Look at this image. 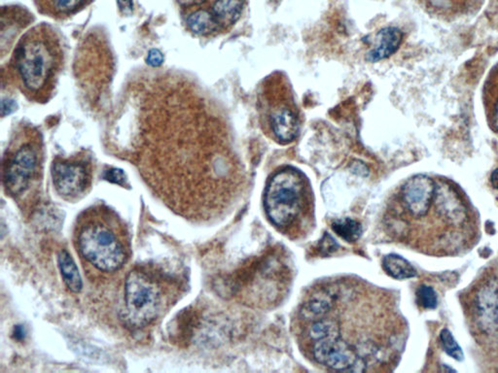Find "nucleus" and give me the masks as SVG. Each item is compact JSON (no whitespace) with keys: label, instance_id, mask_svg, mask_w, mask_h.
I'll return each instance as SVG.
<instances>
[{"label":"nucleus","instance_id":"5701e85b","mask_svg":"<svg viewBox=\"0 0 498 373\" xmlns=\"http://www.w3.org/2000/svg\"><path fill=\"white\" fill-rule=\"evenodd\" d=\"M417 300L418 304L425 309H434L438 305L436 291L431 287L420 286L417 291Z\"/></svg>","mask_w":498,"mask_h":373},{"label":"nucleus","instance_id":"f8f14e48","mask_svg":"<svg viewBox=\"0 0 498 373\" xmlns=\"http://www.w3.org/2000/svg\"><path fill=\"white\" fill-rule=\"evenodd\" d=\"M483 104L488 127L498 135V62L488 72L484 84Z\"/></svg>","mask_w":498,"mask_h":373},{"label":"nucleus","instance_id":"ddd939ff","mask_svg":"<svg viewBox=\"0 0 498 373\" xmlns=\"http://www.w3.org/2000/svg\"><path fill=\"white\" fill-rule=\"evenodd\" d=\"M336 295L330 289H322L315 291V295L304 303L300 310V316L304 320L315 321L328 313L335 302Z\"/></svg>","mask_w":498,"mask_h":373},{"label":"nucleus","instance_id":"b1692460","mask_svg":"<svg viewBox=\"0 0 498 373\" xmlns=\"http://www.w3.org/2000/svg\"><path fill=\"white\" fill-rule=\"evenodd\" d=\"M104 178L111 183L117 185L124 186L126 183V175L122 170L112 169L105 171Z\"/></svg>","mask_w":498,"mask_h":373},{"label":"nucleus","instance_id":"c85d7f7f","mask_svg":"<svg viewBox=\"0 0 498 373\" xmlns=\"http://www.w3.org/2000/svg\"><path fill=\"white\" fill-rule=\"evenodd\" d=\"M490 183H492L493 188L498 190V169L493 172L492 176H490Z\"/></svg>","mask_w":498,"mask_h":373},{"label":"nucleus","instance_id":"dca6fc26","mask_svg":"<svg viewBox=\"0 0 498 373\" xmlns=\"http://www.w3.org/2000/svg\"><path fill=\"white\" fill-rule=\"evenodd\" d=\"M245 0H215L212 12L221 29H228L237 22L242 15Z\"/></svg>","mask_w":498,"mask_h":373},{"label":"nucleus","instance_id":"9d476101","mask_svg":"<svg viewBox=\"0 0 498 373\" xmlns=\"http://www.w3.org/2000/svg\"><path fill=\"white\" fill-rule=\"evenodd\" d=\"M403 40V34L397 27H385L376 34V44L367 53L366 60L370 62H378L392 57L397 52Z\"/></svg>","mask_w":498,"mask_h":373},{"label":"nucleus","instance_id":"bb28decb","mask_svg":"<svg viewBox=\"0 0 498 373\" xmlns=\"http://www.w3.org/2000/svg\"><path fill=\"white\" fill-rule=\"evenodd\" d=\"M117 3H118L119 9L124 15H130V14L133 13V0H117Z\"/></svg>","mask_w":498,"mask_h":373},{"label":"nucleus","instance_id":"4be33fe9","mask_svg":"<svg viewBox=\"0 0 498 373\" xmlns=\"http://www.w3.org/2000/svg\"><path fill=\"white\" fill-rule=\"evenodd\" d=\"M440 341L444 351L457 361L464 360V355L462 347L458 345L450 330L444 328L440 333Z\"/></svg>","mask_w":498,"mask_h":373},{"label":"nucleus","instance_id":"6ab92c4d","mask_svg":"<svg viewBox=\"0 0 498 373\" xmlns=\"http://www.w3.org/2000/svg\"><path fill=\"white\" fill-rule=\"evenodd\" d=\"M383 267L385 272L394 279L404 280L417 276V270L415 267L405 258L395 254L383 258Z\"/></svg>","mask_w":498,"mask_h":373},{"label":"nucleus","instance_id":"9b49d317","mask_svg":"<svg viewBox=\"0 0 498 373\" xmlns=\"http://www.w3.org/2000/svg\"><path fill=\"white\" fill-rule=\"evenodd\" d=\"M37 10L48 17L63 20L76 15L93 0H34Z\"/></svg>","mask_w":498,"mask_h":373},{"label":"nucleus","instance_id":"a211bd4d","mask_svg":"<svg viewBox=\"0 0 498 373\" xmlns=\"http://www.w3.org/2000/svg\"><path fill=\"white\" fill-rule=\"evenodd\" d=\"M58 267L62 272L65 285L72 293H79L82 289V279L73 258L69 252L63 250L58 254Z\"/></svg>","mask_w":498,"mask_h":373},{"label":"nucleus","instance_id":"f03ea898","mask_svg":"<svg viewBox=\"0 0 498 373\" xmlns=\"http://www.w3.org/2000/svg\"><path fill=\"white\" fill-rule=\"evenodd\" d=\"M76 246L82 258L102 272H115L127 263L130 241L118 216L105 207L88 209L76 228Z\"/></svg>","mask_w":498,"mask_h":373},{"label":"nucleus","instance_id":"f257e3e1","mask_svg":"<svg viewBox=\"0 0 498 373\" xmlns=\"http://www.w3.org/2000/svg\"><path fill=\"white\" fill-rule=\"evenodd\" d=\"M64 64L62 41L46 23L23 34L12 56L10 70L16 85L27 99L48 101Z\"/></svg>","mask_w":498,"mask_h":373},{"label":"nucleus","instance_id":"4468645a","mask_svg":"<svg viewBox=\"0 0 498 373\" xmlns=\"http://www.w3.org/2000/svg\"><path fill=\"white\" fill-rule=\"evenodd\" d=\"M432 13L445 18L457 17L474 10L481 0H423Z\"/></svg>","mask_w":498,"mask_h":373},{"label":"nucleus","instance_id":"393cba45","mask_svg":"<svg viewBox=\"0 0 498 373\" xmlns=\"http://www.w3.org/2000/svg\"><path fill=\"white\" fill-rule=\"evenodd\" d=\"M338 248L335 240L332 239L330 235L326 234L320 242L319 249L322 254H330Z\"/></svg>","mask_w":498,"mask_h":373},{"label":"nucleus","instance_id":"cd10ccee","mask_svg":"<svg viewBox=\"0 0 498 373\" xmlns=\"http://www.w3.org/2000/svg\"><path fill=\"white\" fill-rule=\"evenodd\" d=\"M207 0H177L182 8H192V7L200 6Z\"/></svg>","mask_w":498,"mask_h":373},{"label":"nucleus","instance_id":"a878e982","mask_svg":"<svg viewBox=\"0 0 498 373\" xmlns=\"http://www.w3.org/2000/svg\"><path fill=\"white\" fill-rule=\"evenodd\" d=\"M163 62V56L161 51L158 49H152L150 52L148 53V57H147V64L151 65V67H158L162 65Z\"/></svg>","mask_w":498,"mask_h":373},{"label":"nucleus","instance_id":"2eb2a0df","mask_svg":"<svg viewBox=\"0 0 498 373\" xmlns=\"http://www.w3.org/2000/svg\"><path fill=\"white\" fill-rule=\"evenodd\" d=\"M187 27L193 34L209 36L221 29L220 25L212 10L198 9L187 17Z\"/></svg>","mask_w":498,"mask_h":373},{"label":"nucleus","instance_id":"7ed1b4c3","mask_svg":"<svg viewBox=\"0 0 498 373\" xmlns=\"http://www.w3.org/2000/svg\"><path fill=\"white\" fill-rule=\"evenodd\" d=\"M307 182L298 170L285 167L271 177L264 193L267 216L278 228L292 225L308 197Z\"/></svg>","mask_w":498,"mask_h":373},{"label":"nucleus","instance_id":"412c9836","mask_svg":"<svg viewBox=\"0 0 498 373\" xmlns=\"http://www.w3.org/2000/svg\"><path fill=\"white\" fill-rule=\"evenodd\" d=\"M334 232L348 242H354L359 239L362 233V227L359 221L345 218L337 220L332 224Z\"/></svg>","mask_w":498,"mask_h":373},{"label":"nucleus","instance_id":"20e7f679","mask_svg":"<svg viewBox=\"0 0 498 373\" xmlns=\"http://www.w3.org/2000/svg\"><path fill=\"white\" fill-rule=\"evenodd\" d=\"M125 302L128 321L133 325L142 326L160 316L167 297L162 284L153 275L135 269L126 279Z\"/></svg>","mask_w":498,"mask_h":373},{"label":"nucleus","instance_id":"aec40b11","mask_svg":"<svg viewBox=\"0 0 498 373\" xmlns=\"http://www.w3.org/2000/svg\"><path fill=\"white\" fill-rule=\"evenodd\" d=\"M308 337L313 342L328 337H341L338 322L329 318H319L315 320L308 328Z\"/></svg>","mask_w":498,"mask_h":373},{"label":"nucleus","instance_id":"f3484780","mask_svg":"<svg viewBox=\"0 0 498 373\" xmlns=\"http://www.w3.org/2000/svg\"><path fill=\"white\" fill-rule=\"evenodd\" d=\"M479 314L482 320L498 326V290L495 287L487 286L481 291L478 297Z\"/></svg>","mask_w":498,"mask_h":373},{"label":"nucleus","instance_id":"423d86ee","mask_svg":"<svg viewBox=\"0 0 498 373\" xmlns=\"http://www.w3.org/2000/svg\"><path fill=\"white\" fill-rule=\"evenodd\" d=\"M52 177L58 195L67 200H74L90 188L92 167L85 160L57 158L53 163Z\"/></svg>","mask_w":498,"mask_h":373},{"label":"nucleus","instance_id":"1a4fd4ad","mask_svg":"<svg viewBox=\"0 0 498 373\" xmlns=\"http://www.w3.org/2000/svg\"><path fill=\"white\" fill-rule=\"evenodd\" d=\"M436 188L437 179L425 174L415 175L402 186V204L415 218L425 216L434 204Z\"/></svg>","mask_w":498,"mask_h":373},{"label":"nucleus","instance_id":"39448f33","mask_svg":"<svg viewBox=\"0 0 498 373\" xmlns=\"http://www.w3.org/2000/svg\"><path fill=\"white\" fill-rule=\"evenodd\" d=\"M37 132L32 128L25 130V140H20L7 154L3 183L9 195H22L38 173L41 148Z\"/></svg>","mask_w":498,"mask_h":373},{"label":"nucleus","instance_id":"0eeeda50","mask_svg":"<svg viewBox=\"0 0 498 373\" xmlns=\"http://www.w3.org/2000/svg\"><path fill=\"white\" fill-rule=\"evenodd\" d=\"M313 356L320 365L340 372H362L366 365L352 345L341 337H328L315 341Z\"/></svg>","mask_w":498,"mask_h":373},{"label":"nucleus","instance_id":"c756f323","mask_svg":"<svg viewBox=\"0 0 498 373\" xmlns=\"http://www.w3.org/2000/svg\"><path fill=\"white\" fill-rule=\"evenodd\" d=\"M15 335L16 337H25V332H23V330L22 328H20V326H17V328H15Z\"/></svg>","mask_w":498,"mask_h":373},{"label":"nucleus","instance_id":"6e6552de","mask_svg":"<svg viewBox=\"0 0 498 373\" xmlns=\"http://www.w3.org/2000/svg\"><path fill=\"white\" fill-rule=\"evenodd\" d=\"M269 128L280 143L289 144L298 137L300 130L298 113L293 101L287 97L273 99L267 109Z\"/></svg>","mask_w":498,"mask_h":373}]
</instances>
